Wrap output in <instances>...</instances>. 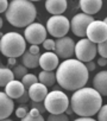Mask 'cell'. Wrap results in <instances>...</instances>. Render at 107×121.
Instances as JSON below:
<instances>
[{
  "label": "cell",
  "instance_id": "obj_41",
  "mask_svg": "<svg viewBox=\"0 0 107 121\" xmlns=\"http://www.w3.org/2000/svg\"><path fill=\"white\" fill-rule=\"evenodd\" d=\"M0 121H13V120H11V119H9V117H7V119H4V120H0Z\"/></svg>",
  "mask_w": 107,
  "mask_h": 121
},
{
  "label": "cell",
  "instance_id": "obj_5",
  "mask_svg": "<svg viewBox=\"0 0 107 121\" xmlns=\"http://www.w3.org/2000/svg\"><path fill=\"white\" fill-rule=\"evenodd\" d=\"M43 104L50 114H62L69 106V99L63 91L55 89L46 94Z\"/></svg>",
  "mask_w": 107,
  "mask_h": 121
},
{
  "label": "cell",
  "instance_id": "obj_24",
  "mask_svg": "<svg viewBox=\"0 0 107 121\" xmlns=\"http://www.w3.org/2000/svg\"><path fill=\"white\" fill-rule=\"evenodd\" d=\"M96 52H99V56H101V58H107V42L96 44Z\"/></svg>",
  "mask_w": 107,
  "mask_h": 121
},
{
  "label": "cell",
  "instance_id": "obj_30",
  "mask_svg": "<svg viewBox=\"0 0 107 121\" xmlns=\"http://www.w3.org/2000/svg\"><path fill=\"white\" fill-rule=\"evenodd\" d=\"M31 108H36L40 114L45 112V107H44V104L42 102H32L31 103Z\"/></svg>",
  "mask_w": 107,
  "mask_h": 121
},
{
  "label": "cell",
  "instance_id": "obj_22",
  "mask_svg": "<svg viewBox=\"0 0 107 121\" xmlns=\"http://www.w3.org/2000/svg\"><path fill=\"white\" fill-rule=\"evenodd\" d=\"M20 82H22V84L24 86V88L27 90L32 84H35V83L38 82V78H37V76L33 75V74H26V75L22 78Z\"/></svg>",
  "mask_w": 107,
  "mask_h": 121
},
{
  "label": "cell",
  "instance_id": "obj_37",
  "mask_svg": "<svg viewBox=\"0 0 107 121\" xmlns=\"http://www.w3.org/2000/svg\"><path fill=\"white\" fill-rule=\"evenodd\" d=\"M74 121H96V120H94L93 117H77Z\"/></svg>",
  "mask_w": 107,
  "mask_h": 121
},
{
  "label": "cell",
  "instance_id": "obj_8",
  "mask_svg": "<svg viewBox=\"0 0 107 121\" xmlns=\"http://www.w3.org/2000/svg\"><path fill=\"white\" fill-rule=\"evenodd\" d=\"M86 37L94 44H99L107 40V25L106 19L103 20H93L86 31Z\"/></svg>",
  "mask_w": 107,
  "mask_h": 121
},
{
  "label": "cell",
  "instance_id": "obj_36",
  "mask_svg": "<svg viewBox=\"0 0 107 121\" xmlns=\"http://www.w3.org/2000/svg\"><path fill=\"white\" fill-rule=\"evenodd\" d=\"M27 114H30L31 116H38V115H40V113H39L36 108H31V109H30V112H29Z\"/></svg>",
  "mask_w": 107,
  "mask_h": 121
},
{
  "label": "cell",
  "instance_id": "obj_12",
  "mask_svg": "<svg viewBox=\"0 0 107 121\" xmlns=\"http://www.w3.org/2000/svg\"><path fill=\"white\" fill-rule=\"evenodd\" d=\"M38 67H40L44 71H52L58 67V57L55 52L46 51L39 56Z\"/></svg>",
  "mask_w": 107,
  "mask_h": 121
},
{
  "label": "cell",
  "instance_id": "obj_31",
  "mask_svg": "<svg viewBox=\"0 0 107 121\" xmlns=\"http://www.w3.org/2000/svg\"><path fill=\"white\" fill-rule=\"evenodd\" d=\"M29 100H30V99H29V95H27V90H26V89H25L24 94H23V95H22L19 99H17L18 103H26Z\"/></svg>",
  "mask_w": 107,
  "mask_h": 121
},
{
  "label": "cell",
  "instance_id": "obj_35",
  "mask_svg": "<svg viewBox=\"0 0 107 121\" xmlns=\"http://www.w3.org/2000/svg\"><path fill=\"white\" fill-rule=\"evenodd\" d=\"M96 63H98L99 67H106V64H107V58H101V57H100V58L98 59Z\"/></svg>",
  "mask_w": 107,
  "mask_h": 121
},
{
  "label": "cell",
  "instance_id": "obj_33",
  "mask_svg": "<svg viewBox=\"0 0 107 121\" xmlns=\"http://www.w3.org/2000/svg\"><path fill=\"white\" fill-rule=\"evenodd\" d=\"M85 67H86V69H87V71L89 73V71H93V70H95V63L93 62V60H90V62H87V63H85Z\"/></svg>",
  "mask_w": 107,
  "mask_h": 121
},
{
  "label": "cell",
  "instance_id": "obj_40",
  "mask_svg": "<svg viewBox=\"0 0 107 121\" xmlns=\"http://www.w3.org/2000/svg\"><path fill=\"white\" fill-rule=\"evenodd\" d=\"M3 24H4V20H3V18H1V17H0V29L3 27Z\"/></svg>",
  "mask_w": 107,
  "mask_h": 121
},
{
  "label": "cell",
  "instance_id": "obj_2",
  "mask_svg": "<svg viewBox=\"0 0 107 121\" xmlns=\"http://www.w3.org/2000/svg\"><path fill=\"white\" fill-rule=\"evenodd\" d=\"M102 106V96L93 88H81L75 90L70 100L73 113L79 117H92Z\"/></svg>",
  "mask_w": 107,
  "mask_h": 121
},
{
  "label": "cell",
  "instance_id": "obj_38",
  "mask_svg": "<svg viewBox=\"0 0 107 121\" xmlns=\"http://www.w3.org/2000/svg\"><path fill=\"white\" fill-rule=\"evenodd\" d=\"M9 65L10 67H13V65H16V63H17V58H9Z\"/></svg>",
  "mask_w": 107,
  "mask_h": 121
},
{
  "label": "cell",
  "instance_id": "obj_20",
  "mask_svg": "<svg viewBox=\"0 0 107 121\" xmlns=\"http://www.w3.org/2000/svg\"><path fill=\"white\" fill-rule=\"evenodd\" d=\"M38 82L42 83L43 86H45L46 88L48 87H52L54 84L56 83V76L52 71H44L42 70L39 74H38Z\"/></svg>",
  "mask_w": 107,
  "mask_h": 121
},
{
  "label": "cell",
  "instance_id": "obj_19",
  "mask_svg": "<svg viewBox=\"0 0 107 121\" xmlns=\"http://www.w3.org/2000/svg\"><path fill=\"white\" fill-rule=\"evenodd\" d=\"M39 53L38 55H32L29 51L25 50V52L22 56V64L26 68V69H35L38 67V62H39Z\"/></svg>",
  "mask_w": 107,
  "mask_h": 121
},
{
  "label": "cell",
  "instance_id": "obj_10",
  "mask_svg": "<svg viewBox=\"0 0 107 121\" xmlns=\"http://www.w3.org/2000/svg\"><path fill=\"white\" fill-rule=\"evenodd\" d=\"M93 20H95V19L92 16H87L85 13H77L69 22L70 23V30L77 37H86L87 27Z\"/></svg>",
  "mask_w": 107,
  "mask_h": 121
},
{
  "label": "cell",
  "instance_id": "obj_27",
  "mask_svg": "<svg viewBox=\"0 0 107 121\" xmlns=\"http://www.w3.org/2000/svg\"><path fill=\"white\" fill-rule=\"evenodd\" d=\"M42 44H43V48H44L46 51L54 52V50H55V40L51 39V38H46Z\"/></svg>",
  "mask_w": 107,
  "mask_h": 121
},
{
  "label": "cell",
  "instance_id": "obj_28",
  "mask_svg": "<svg viewBox=\"0 0 107 121\" xmlns=\"http://www.w3.org/2000/svg\"><path fill=\"white\" fill-rule=\"evenodd\" d=\"M22 121H45V120H44V117L42 116V114L38 115V116H31L30 114H26V115L22 119Z\"/></svg>",
  "mask_w": 107,
  "mask_h": 121
},
{
  "label": "cell",
  "instance_id": "obj_14",
  "mask_svg": "<svg viewBox=\"0 0 107 121\" xmlns=\"http://www.w3.org/2000/svg\"><path fill=\"white\" fill-rule=\"evenodd\" d=\"M14 109L13 100L10 99L4 91H0V120L7 119Z\"/></svg>",
  "mask_w": 107,
  "mask_h": 121
},
{
  "label": "cell",
  "instance_id": "obj_15",
  "mask_svg": "<svg viewBox=\"0 0 107 121\" xmlns=\"http://www.w3.org/2000/svg\"><path fill=\"white\" fill-rule=\"evenodd\" d=\"M68 1L66 0H48L45 1V9L52 16H62L67 11Z\"/></svg>",
  "mask_w": 107,
  "mask_h": 121
},
{
  "label": "cell",
  "instance_id": "obj_13",
  "mask_svg": "<svg viewBox=\"0 0 107 121\" xmlns=\"http://www.w3.org/2000/svg\"><path fill=\"white\" fill-rule=\"evenodd\" d=\"M46 94H48V88L45 86H43L42 83H39V82L32 84L27 89L29 99L32 102H43L45 96H46Z\"/></svg>",
  "mask_w": 107,
  "mask_h": 121
},
{
  "label": "cell",
  "instance_id": "obj_1",
  "mask_svg": "<svg viewBox=\"0 0 107 121\" xmlns=\"http://www.w3.org/2000/svg\"><path fill=\"white\" fill-rule=\"evenodd\" d=\"M56 82L66 90L75 91L86 86L89 73L87 71L85 63L77 59H66L56 69Z\"/></svg>",
  "mask_w": 107,
  "mask_h": 121
},
{
  "label": "cell",
  "instance_id": "obj_18",
  "mask_svg": "<svg viewBox=\"0 0 107 121\" xmlns=\"http://www.w3.org/2000/svg\"><path fill=\"white\" fill-rule=\"evenodd\" d=\"M79 5L82 10V13L87 16H93L101 10L102 1L101 0H81Z\"/></svg>",
  "mask_w": 107,
  "mask_h": 121
},
{
  "label": "cell",
  "instance_id": "obj_21",
  "mask_svg": "<svg viewBox=\"0 0 107 121\" xmlns=\"http://www.w3.org/2000/svg\"><path fill=\"white\" fill-rule=\"evenodd\" d=\"M14 80V75L10 68L0 67V87H6V84Z\"/></svg>",
  "mask_w": 107,
  "mask_h": 121
},
{
  "label": "cell",
  "instance_id": "obj_7",
  "mask_svg": "<svg viewBox=\"0 0 107 121\" xmlns=\"http://www.w3.org/2000/svg\"><path fill=\"white\" fill-rule=\"evenodd\" d=\"M74 53L76 56V59L80 60V62H82V63L90 62V60L94 59V57L98 53L96 52V44L92 43L87 38H82L75 44Z\"/></svg>",
  "mask_w": 107,
  "mask_h": 121
},
{
  "label": "cell",
  "instance_id": "obj_17",
  "mask_svg": "<svg viewBox=\"0 0 107 121\" xmlns=\"http://www.w3.org/2000/svg\"><path fill=\"white\" fill-rule=\"evenodd\" d=\"M93 89L101 96L107 95V73L105 70L98 73L93 78Z\"/></svg>",
  "mask_w": 107,
  "mask_h": 121
},
{
  "label": "cell",
  "instance_id": "obj_16",
  "mask_svg": "<svg viewBox=\"0 0 107 121\" xmlns=\"http://www.w3.org/2000/svg\"><path fill=\"white\" fill-rule=\"evenodd\" d=\"M24 91H25V88L19 80H13L9 82L5 87V94L12 100L19 99L24 94Z\"/></svg>",
  "mask_w": 107,
  "mask_h": 121
},
{
  "label": "cell",
  "instance_id": "obj_6",
  "mask_svg": "<svg viewBox=\"0 0 107 121\" xmlns=\"http://www.w3.org/2000/svg\"><path fill=\"white\" fill-rule=\"evenodd\" d=\"M45 30L51 35V37H56L57 39L66 37L70 30L69 19L64 16H51V18H49L46 22Z\"/></svg>",
  "mask_w": 107,
  "mask_h": 121
},
{
  "label": "cell",
  "instance_id": "obj_32",
  "mask_svg": "<svg viewBox=\"0 0 107 121\" xmlns=\"http://www.w3.org/2000/svg\"><path fill=\"white\" fill-rule=\"evenodd\" d=\"M7 7H9V1L7 0H0V13L6 12Z\"/></svg>",
  "mask_w": 107,
  "mask_h": 121
},
{
  "label": "cell",
  "instance_id": "obj_4",
  "mask_svg": "<svg viewBox=\"0 0 107 121\" xmlns=\"http://www.w3.org/2000/svg\"><path fill=\"white\" fill-rule=\"evenodd\" d=\"M26 50V42L18 32H7L0 38V52L7 58L23 56Z\"/></svg>",
  "mask_w": 107,
  "mask_h": 121
},
{
  "label": "cell",
  "instance_id": "obj_39",
  "mask_svg": "<svg viewBox=\"0 0 107 121\" xmlns=\"http://www.w3.org/2000/svg\"><path fill=\"white\" fill-rule=\"evenodd\" d=\"M66 115H70V114H73V109H71V107L70 106H68V108L66 109Z\"/></svg>",
  "mask_w": 107,
  "mask_h": 121
},
{
  "label": "cell",
  "instance_id": "obj_26",
  "mask_svg": "<svg viewBox=\"0 0 107 121\" xmlns=\"http://www.w3.org/2000/svg\"><path fill=\"white\" fill-rule=\"evenodd\" d=\"M96 114H98V121H107V106L102 104Z\"/></svg>",
  "mask_w": 107,
  "mask_h": 121
},
{
  "label": "cell",
  "instance_id": "obj_23",
  "mask_svg": "<svg viewBox=\"0 0 107 121\" xmlns=\"http://www.w3.org/2000/svg\"><path fill=\"white\" fill-rule=\"evenodd\" d=\"M12 73H13L16 80H22V78L27 74V69H26L23 64H22V65H16V67L13 68Z\"/></svg>",
  "mask_w": 107,
  "mask_h": 121
},
{
  "label": "cell",
  "instance_id": "obj_11",
  "mask_svg": "<svg viewBox=\"0 0 107 121\" xmlns=\"http://www.w3.org/2000/svg\"><path fill=\"white\" fill-rule=\"evenodd\" d=\"M75 42L70 37H62L55 40V53L60 58L69 59L74 55Z\"/></svg>",
  "mask_w": 107,
  "mask_h": 121
},
{
  "label": "cell",
  "instance_id": "obj_3",
  "mask_svg": "<svg viewBox=\"0 0 107 121\" xmlns=\"http://www.w3.org/2000/svg\"><path fill=\"white\" fill-rule=\"evenodd\" d=\"M5 13L7 22L14 27H27L37 17L35 5L27 0L9 1V7Z\"/></svg>",
  "mask_w": 107,
  "mask_h": 121
},
{
  "label": "cell",
  "instance_id": "obj_9",
  "mask_svg": "<svg viewBox=\"0 0 107 121\" xmlns=\"http://www.w3.org/2000/svg\"><path fill=\"white\" fill-rule=\"evenodd\" d=\"M46 35L48 32L42 24L32 23L25 29L24 39L25 42H29L31 45H38L46 39Z\"/></svg>",
  "mask_w": 107,
  "mask_h": 121
},
{
  "label": "cell",
  "instance_id": "obj_34",
  "mask_svg": "<svg viewBox=\"0 0 107 121\" xmlns=\"http://www.w3.org/2000/svg\"><path fill=\"white\" fill-rule=\"evenodd\" d=\"M27 51H29L30 53H32V55H38V53H39V46H38V45H31Z\"/></svg>",
  "mask_w": 107,
  "mask_h": 121
},
{
  "label": "cell",
  "instance_id": "obj_29",
  "mask_svg": "<svg viewBox=\"0 0 107 121\" xmlns=\"http://www.w3.org/2000/svg\"><path fill=\"white\" fill-rule=\"evenodd\" d=\"M26 114H27V108H26V107L20 106L19 108L16 109V115H17V117H19V119H23Z\"/></svg>",
  "mask_w": 107,
  "mask_h": 121
},
{
  "label": "cell",
  "instance_id": "obj_25",
  "mask_svg": "<svg viewBox=\"0 0 107 121\" xmlns=\"http://www.w3.org/2000/svg\"><path fill=\"white\" fill-rule=\"evenodd\" d=\"M46 121H69L68 115H66L64 113L62 114H50L46 119Z\"/></svg>",
  "mask_w": 107,
  "mask_h": 121
}]
</instances>
